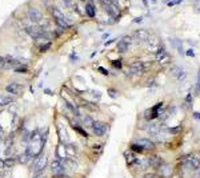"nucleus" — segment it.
<instances>
[{
	"mask_svg": "<svg viewBox=\"0 0 200 178\" xmlns=\"http://www.w3.org/2000/svg\"><path fill=\"white\" fill-rule=\"evenodd\" d=\"M115 40H116V39H112V40H109V41H105V44H104V45H105V46H108V45H111V44L113 43V41H115Z\"/></svg>",
	"mask_w": 200,
	"mask_h": 178,
	"instance_id": "nucleus-49",
	"label": "nucleus"
},
{
	"mask_svg": "<svg viewBox=\"0 0 200 178\" xmlns=\"http://www.w3.org/2000/svg\"><path fill=\"white\" fill-rule=\"evenodd\" d=\"M143 178H162L158 173H146Z\"/></svg>",
	"mask_w": 200,
	"mask_h": 178,
	"instance_id": "nucleus-36",
	"label": "nucleus"
},
{
	"mask_svg": "<svg viewBox=\"0 0 200 178\" xmlns=\"http://www.w3.org/2000/svg\"><path fill=\"white\" fill-rule=\"evenodd\" d=\"M13 72L17 74H28L30 73V68H28L26 64H20L16 68H13Z\"/></svg>",
	"mask_w": 200,
	"mask_h": 178,
	"instance_id": "nucleus-28",
	"label": "nucleus"
},
{
	"mask_svg": "<svg viewBox=\"0 0 200 178\" xmlns=\"http://www.w3.org/2000/svg\"><path fill=\"white\" fill-rule=\"evenodd\" d=\"M91 149H92V151L96 155H100L101 153H103L104 146H103V143H93L92 146H91Z\"/></svg>",
	"mask_w": 200,
	"mask_h": 178,
	"instance_id": "nucleus-30",
	"label": "nucleus"
},
{
	"mask_svg": "<svg viewBox=\"0 0 200 178\" xmlns=\"http://www.w3.org/2000/svg\"><path fill=\"white\" fill-rule=\"evenodd\" d=\"M187 54L191 56V57H193V56H195V52H193V49H188L187 50Z\"/></svg>",
	"mask_w": 200,
	"mask_h": 178,
	"instance_id": "nucleus-46",
	"label": "nucleus"
},
{
	"mask_svg": "<svg viewBox=\"0 0 200 178\" xmlns=\"http://www.w3.org/2000/svg\"><path fill=\"white\" fill-rule=\"evenodd\" d=\"M148 163H150V167H154V169H159V167L162 166L163 163H164V161H163V158L160 157V155L158 154H154V155H150L148 157Z\"/></svg>",
	"mask_w": 200,
	"mask_h": 178,
	"instance_id": "nucleus-15",
	"label": "nucleus"
},
{
	"mask_svg": "<svg viewBox=\"0 0 200 178\" xmlns=\"http://www.w3.org/2000/svg\"><path fill=\"white\" fill-rule=\"evenodd\" d=\"M130 45H131V37H123L121 40L117 41L116 49H117V52H120V53H124V52H127V50L130 49Z\"/></svg>",
	"mask_w": 200,
	"mask_h": 178,
	"instance_id": "nucleus-14",
	"label": "nucleus"
},
{
	"mask_svg": "<svg viewBox=\"0 0 200 178\" xmlns=\"http://www.w3.org/2000/svg\"><path fill=\"white\" fill-rule=\"evenodd\" d=\"M32 178H48L46 175V173H40V174H36V175H32Z\"/></svg>",
	"mask_w": 200,
	"mask_h": 178,
	"instance_id": "nucleus-44",
	"label": "nucleus"
},
{
	"mask_svg": "<svg viewBox=\"0 0 200 178\" xmlns=\"http://www.w3.org/2000/svg\"><path fill=\"white\" fill-rule=\"evenodd\" d=\"M5 133H4V129H3V126H1V125H0V141H1V142H3V139H4V137H5Z\"/></svg>",
	"mask_w": 200,
	"mask_h": 178,
	"instance_id": "nucleus-42",
	"label": "nucleus"
},
{
	"mask_svg": "<svg viewBox=\"0 0 200 178\" xmlns=\"http://www.w3.org/2000/svg\"><path fill=\"white\" fill-rule=\"evenodd\" d=\"M158 170H159V173H160L159 175H160L162 178H168V177H171V174H172V166H171V165H167L166 162L163 163Z\"/></svg>",
	"mask_w": 200,
	"mask_h": 178,
	"instance_id": "nucleus-20",
	"label": "nucleus"
},
{
	"mask_svg": "<svg viewBox=\"0 0 200 178\" xmlns=\"http://www.w3.org/2000/svg\"><path fill=\"white\" fill-rule=\"evenodd\" d=\"M171 43H172V45L176 48V50L179 52V53H183V45H181V41L177 39H172L171 40Z\"/></svg>",
	"mask_w": 200,
	"mask_h": 178,
	"instance_id": "nucleus-33",
	"label": "nucleus"
},
{
	"mask_svg": "<svg viewBox=\"0 0 200 178\" xmlns=\"http://www.w3.org/2000/svg\"><path fill=\"white\" fill-rule=\"evenodd\" d=\"M180 161H181V163L187 167V169H189V170H196L197 167L200 166V158L197 157V155H195V154L184 155Z\"/></svg>",
	"mask_w": 200,
	"mask_h": 178,
	"instance_id": "nucleus-3",
	"label": "nucleus"
},
{
	"mask_svg": "<svg viewBox=\"0 0 200 178\" xmlns=\"http://www.w3.org/2000/svg\"><path fill=\"white\" fill-rule=\"evenodd\" d=\"M1 170H5V167H4V159L0 158V171Z\"/></svg>",
	"mask_w": 200,
	"mask_h": 178,
	"instance_id": "nucleus-45",
	"label": "nucleus"
},
{
	"mask_svg": "<svg viewBox=\"0 0 200 178\" xmlns=\"http://www.w3.org/2000/svg\"><path fill=\"white\" fill-rule=\"evenodd\" d=\"M196 92H197V93L200 92V70H199V73H197V84H196Z\"/></svg>",
	"mask_w": 200,
	"mask_h": 178,
	"instance_id": "nucleus-43",
	"label": "nucleus"
},
{
	"mask_svg": "<svg viewBox=\"0 0 200 178\" xmlns=\"http://www.w3.org/2000/svg\"><path fill=\"white\" fill-rule=\"evenodd\" d=\"M64 1V4H66L68 8H72L73 7V0H63Z\"/></svg>",
	"mask_w": 200,
	"mask_h": 178,
	"instance_id": "nucleus-41",
	"label": "nucleus"
},
{
	"mask_svg": "<svg viewBox=\"0 0 200 178\" xmlns=\"http://www.w3.org/2000/svg\"><path fill=\"white\" fill-rule=\"evenodd\" d=\"M81 1H83V0H81Z\"/></svg>",
	"mask_w": 200,
	"mask_h": 178,
	"instance_id": "nucleus-55",
	"label": "nucleus"
},
{
	"mask_svg": "<svg viewBox=\"0 0 200 178\" xmlns=\"http://www.w3.org/2000/svg\"><path fill=\"white\" fill-rule=\"evenodd\" d=\"M124 158H126V162H127L128 166H138V163L140 159L136 157V153H134V151L131 150H127L124 151Z\"/></svg>",
	"mask_w": 200,
	"mask_h": 178,
	"instance_id": "nucleus-13",
	"label": "nucleus"
},
{
	"mask_svg": "<svg viewBox=\"0 0 200 178\" xmlns=\"http://www.w3.org/2000/svg\"><path fill=\"white\" fill-rule=\"evenodd\" d=\"M171 73H172V76H175L177 80H183V78L185 77L184 70L181 69L180 66H172V69H171Z\"/></svg>",
	"mask_w": 200,
	"mask_h": 178,
	"instance_id": "nucleus-25",
	"label": "nucleus"
},
{
	"mask_svg": "<svg viewBox=\"0 0 200 178\" xmlns=\"http://www.w3.org/2000/svg\"><path fill=\"white\" fill-rule=\"evenodd\" d=\"M163 106V102H158V104L155 105V106H152L151 109H148V110H146L144 112V117H146V120H154V118H156V117L160 114L159 113V110L162 109Z\"/></svg>",
	"mask_w": 200,
	"mask_h": 178,
	"instance_id": "nucleus-8",
	"label": "nucleus"
},
{
	"mask_svg": "<svg viewBox=\"0 0 200 178\" xmlns=\"http://www.w3.org/2000/svg\"><path fill=\"white\" fill-rule=\"evenodd\" d=\"M91 132L96 137H104L108 132V125L103 121H93L92 126H91Z\"/></svg>",
	"mask_w": 200,
	"mask_h": 178,
	"instance_id": "nucleus-4",
	"label": "nucleus"
},
{
	"mask_svg": "<svg viewBox=\"0 0 200 178\" xmlns=\"http://www.w3.org/2000/svg\"><path fill=\"white\" fill-rule=\"evenodd\" d=\"M55 158L59 159V161H64L67 158V153H66V146L64 143H60L56 147H55Z\"/></svg>",
	"mask_w": 200,
	"mask_h": 178,
	"instance_id": "nucleus-16",
	"label": "nucleus"
},
{
	"mask_svg": "<svg viewBox=\"0 0 200 178\" xmlns=\"http://www.w3.org/2000/svg\"><path fill=\"white\" fill-rule=\"evenodd\" d=\"M135 142L138 143V145H140L144 149V151H152L156 147L155 146V142L151 141L150 138H138V139H135Z\"/></svg>",
	"mask_w": 200,
	"mask_h": 178,
	"instance_id": "nucleus-10",
	"label": "nucleus"
},
{
	"mask_svg": "<svg viewBox=\"0 0 200 178\" xmlns=\"http://www.w3.org/2000/svg\"><path fill=\"white\" fill-rule=\"evenodd\" d=\"M193 117L197 118V120H200V112H195V113H193Z\"/></svg>",
	"mask_w": 200,
	"mask_h": 178,
	"instance_id": "nucleus-51",
	"label": "nucleus"
},
{
	"mask_svg": "<svg viewBox=\"0 0 200 178\" xmlns=\"http://www.w3.org/2000/svg\"><path fill=\"white\" fill-rule=\"evenodd\" d=\"M80 124H81V126H83V128H88V129H91V126H92V124H93V118L91 116H89V114H83V116H81V118L80 120Z\"/></svg>",
	"mask_w": 200,
	"mask_h": 178,
	"instance_id": "nucleus-23",
	"label": "nucleus"
},
{
	"mask_svg": "<svg viewBox=\"0 0 200 178\" xmlns=\"http://www.w3.org/2000/svg\"><path fill=\"white\" fill-rule=\"evenodd\" d=\"M130 150L134 151V153H136V154H138V153H144V149H143L140 145H138L136 142H132V143H131V146H130Z\"/></svg>",
	"mask_w": 200,
	"mask_h": 178,
	"instance_id": "nucleus-31",
	"label": "nucleus"
},
{
	"mask_svg": "<svg viewBox=\"0 0 200 178\" xmlns=\"http://www.w3.org/2000/svg\"><path fill=\"white\" fill-rule=\"evenodd\" d=\"M50 165V158H48V154L43 151L42 154H39L38 157H35L34 159L31 161V170L32 175H36V174H40V173H44L46 169Z\"/></svg>",
	"mask_w": 200,
	"mask_h": 178,
	"instance_id": "nucleus-1",
	"label": "nucleus"
},
{
	"mask_svg": "<svg viewBox=\"0 0 200 178\" xmlns=\"http://www.w3.org/2000/svg\"><path fill=\"white\" fill-rule=\"evenodd\" d=\"M0 146H1V141H0Z\"/></svg>",
	"mask_w": 200,
	"mask_h": 178,
	"instance_id": "nucleus-54",
	"label": "nucleus"
},
{
	"mask_svg": "<svg viewBox=\"0 0 200 178\" xmlns=\"http://www.w3.org/2000/svg\"><path fill=\"white\" fill-rule=\"evenodd\" d=\"M147 132L150 133L152 135H158L159 133L162 132V128H160V125L159 124H148L147 126Z\"/></svg>",
	"mask_w": 200,
	"mask_h": 178,
	"instance_id": "nucleus-26",
	"label": "nucleus"
},
{
	"mask_svg": "<svg viewBox=\"0 0 200 178\" xmlns=\"http://www.w3.org/2000/svg\"><path fill=\"white\" fill-rule=\"evenodd\" d=\"M191 101H192V94L188 93L187 97H185V106H187V108H191Z\"/></svg>",
	"mask_w": 200,
	"mask_h": 178,
	"instance_id": "nucleus-35",
	"label": "nucleus"
},
{
	"mask_svg": "<svg viewBox=\"0 0 200 178\" xmlns=\"http://www.w3.org/2000/svg\"><path fill=\"white\" fill-rule=\"evenodd\" d=\"M51 46H52V43H51V41L43 43L42 45L39 46V52H40V53H46V52H48V50L51 49Z\"/></svg>",
	"mask_w": 200,
	"mask_h": 178,
	"instance_id": "nucleus-32",
	"label": "nucleus"
},
{
	"mask_svg": "<svg viewBox=\"0 0 200 178\" xmlns=\"http://www.w3.org/2000/svg\"><path fill=\"white\" fill-rule=\"evenodd\" d=\"M44 93H47L48 96H54V93H52V90H51V89H44Z\"/></svg>",
	"mask_w": 200,
	"mask_h": 178,
	"instance_id": "nucleus-47",
	"label": "nucleus"
},
{
	"mask_svg": "<svg viewBox=\"0 0 200 178\" xmlns=\"http://www.w3.org/2000/svg\"><path fill=\"white\" fill-rule=\"evenodd\" d=\"M134 39L136 40V41H139V43H144V41H148L150 33H148V31H146V29H139V31H136L134 33Z\"/></svg>",
	"mask_w": 200,
	"mask_h": 178,
	"instance_id": "nucleus-17",
	"label": "nucleus"
},
{
	"mask_svg": "<svg viewBox=\"0 0 200 178\" xmlns=\"http://www.w3.org/2000/svg\"><path fill=\"white\" fill-rule=\"evenodd\" d=\"M50 170L52 173V175H60V174H64V173H68L67 171V167L64 166L63 161H59V159L54 158L52 161L50 162Z\"/></svg>",
	"mask_w": 200,
	"mask_h": 178,
	"instance_id": "nucleus-5",
	"label": "nucleus"
},
{
	"mask_svg": "<svg viewBox=\"0 0 200 178\" xmlns=\"http://www.w3.org/2000/svg\"><path fill=\"white\" fill-rule=\"evenodd\" d=\"M156 60L159 62H166L168 60V53H167V50L164 46H159L158 50H156Z\"/></svg>",
	"mask_w": 200,
	"mask_h": 178,
	"instance_id": "nucleus-22",
	"label": "nucleus"
},
{
	"mask_svg": "<svg viewBox=\"0 0 200 178\" xmlns=\"http://www.w3.org/2000/svg\"><path fill=\"white\" fill-rule=\"evenodd\" d=\"M181 130V126H177V128H173V129H168V132L171 134H177V133Z\"/></svg>",
	"mask_w": 200,
	"mask_h": 178,
	"instance_id": "nucleus-38",
	"label": "nucleus"
},
{
	"mask_svg": "<svg viewBox=\"0 0 200 178\" xmlns=\"http://www.w3.org/2000/svg\"><path fill=\"white\" fill-rule=\"evenodd\" d=\"M3 65H4V57L0 56V68H3Z\"/></svg>",
	"mask_w": 200,
	"mask_h": 178,
	"instance_id": "nucleus-50",
	"label": "nucleus"
},
{
	"mask_svg": "<svg viewBox=\"0 0 200 178\" xmlns=\"http://www.w3.org/2000/svg\"><path fill=\"white\" fill-rule=\"evenodd\" d=\"M16 101V97L11 96V94H0V108L8 106V105L13 104Z\"/></svg>",
	"mask_w": 200,
	"mask_h": 178,
	"instance_id": "nucleus-19",
	"label": "nucleus"
},
{
	"mask_svg": "<svg viewBox=\"0 0 200 178\" xmlns=\"http://www.w3.org/2000/svg\"><path fill=\"white\" fill-rule=\"evenodd\" d=\"M63 163H64V166L67 167V171H76L77 169H79V163H77V161L75 158L67 157V158L63 161Z\"/></svg>",
	"mask_w": 200,
	"mask_h": 178,
	"instance_id": "nucleus-18",
	"label": "nucleus"
},
{
	"mask_svg": "<svg viewBox=\"0 0 200 178\" xmlns=\"http://www.w3.org/2000/svg\"><path fill=\"white\" fill-rule=\"evenodd\" d=\"M23 90H24V86L21 85V84H19V82H9V84L5 86V92L13 97L20 96V94L23 93Z\"/></svg>",
	"mask_w": 200,
	"mask_h": 178,
	"instance_id": "nucleus-6",
	"label": "nucleus"
},
{
	"mask_svg": "<svg viewBox=\"0 0 200 178\" xmlns=\"http://www.w3.org/2000/svg\"><path fill=\"white\" fill-rule=\"evenodd\" d=\"M66 146V153H67V157L69 158H77V154H79V146H77V143L72 142V141H69L68 143L64 145Z\"/></svg>",
	"mask_w": 200,
	"mask_h": 178,
	"instance_id": "nucleus-9",
	"label": "nucleus"
},
{
	"mask_svg": "<svg viewBox=\"0 0 200 178\" xmlns=\"http://www.w3.org/2000/svg\"><path fill=\"white\" fill-rule=\"evenodd\" d=\"M107 93H108V96L112 97V98H117V96H119V92H117L116 89H113V88H108Z\"/></svg>",
	"mask_w": 200,
	"mask_h": 178,
	"instance_id": "nucleus-34",
	"label": "nucleus"
},
{
	"mask_svg": "<svg viewBox=\"0 0 200 178\" xmlns=\"http://www.w3.org/2000/svg\"><path fill=\"white\" fill-rule=\"evenodd\" d=\"M52 178H75V177L71 175L69 173H64V174H60V175H52Z\"/></svg>",
	"mask_w": 200,
	"mask_h": 178,
	"instance_id": "nucleus-37",
	"label": "nucleus"
},
{
	"mask_svg": "<svg viewBox=\"0 0 200 178\" xmlns=\"http://www.w3.org/2000/svg\"><path fill=\"white\" fill-rule=\"evenodd\" d=\"M196 178H200V166L196 169V175H195Z\"/></svg>",
	"mask_w": 200,
	"mask_h": 178,
	"instance_id": "nucleus-52",
	"label": "nucleus"
},
{
	"mask_svg": "<svg viewBox=\"0 0 200 178\" xmlns=\"http://www.w3.org/2000/svg\"><path fill=\"white\" fill-rule=\"evenodd\" d=\"M91 1H96V0H91Z\"/></svg>",
	"mask_w": 200,
	"mask_h": 178,
	"instance_id": "nucleus-53",
	"label": "nucleus"
},
{
	"mask_svg": "<svg viewBox=\"0 0 200 178\" xmlns=\"http://www.w3.org/2000/svg\"><path fill=\"white\" fill-rule=\"evenodd\" d=\"M112 65L115 66V68H117V69H120V68H121V61H120V60H113V61H112Z\"/></svg>",
	"mask_w": 200,
	"mask_h": 178,
	"instance_id": "nucleus-40",
	"label": "nucleus"
},
{
	"mask_svg": "<svg viewBox=\"0 0 200 178\" xmlns=\"http://www.w3.org/2000/svg\"><path fill=\"white\" fill-rule=\"evenodd\" d=\"M16 159H17V165H21V166H26V165H28V163H31V161H32L24 151L16 155Z\"/></svg>",
	"mask_w": 200,
	"mask_h": 178,
	"instance_id": "nucleus-24",
	"label": "nucleus"
},
{
	"mask_svg": "<svg viewBox=\"0 0 200 178\" xmlns=\"http://www.w3.org/2000/svg\"><path fill=\"white\" fill-rule=\"evenodd\" d=\"M71 60H72V62H76V60H77V56L76 54H71Z\"/></svg>",
	"mask_w": 200,
	"mask_h": 178,
	"instance_id": "nucleus-48",
	"label": "nucleus"
},
{
	"mask_svg": "<svg viewBox=\"0 0 200 178\" xmlns=\"http://www.w3.org/2000/svg\"><path fill=\"white\" fill-rule=\"evenodd\" d=\"M16 165H17L16 155H11V157H5L4 158V167H5V170H11Z\"/></svg>",
	"mask_w": 200,
	"mask_h": 178,
	"instance_id": "nucleus-21",
	"label": "nucleus"
},
{
	"mask_svg": "<svg viewBox=\"0 0 200 178\" xmlns=\"http://www.w3.org/2000/svg\"><path fill=\"white\" fill-rule=\"evenodd\" d=\"M56 130H58V134H59V142L60 143H68L69 139H68V133L66 130V126L62 124V122H59L56 125Z\"/></svg>",
	"mask_w": 200,
	"mask_h": 178,
	"instance_id": "nucleus-11",
	"label": "nucleus"
},
{
	"mask_svg": "<svg viewBox=\"0 0 200 178\" xmlns=\"http://www.w3.org/2000/svg\"><path fill=\"white\" fill-rule=\"evenodd\" d=\"M100 3H101L103 8L105 9V12L109 16H112V17H119L120 8H119V3L116 0H100Z\"/></svg>",
	"mask_w": 200,
	"mask_h": 178,
	"instance_id": "nucleus-2",
	"label": "nucleus"
},
{
	"mask_svg": "<svg viewBox=\"0 0 200 178\" xmlns=\"http://www.w3.org/2000/svg\"><path fill=\"white\" fill-rule=\"evenodd\" d=\"M84 11H85V13H87L88 17H95V15H96V8L93 7L92 3H87V4H85Z\"/></svg>",
	"mask_w": 200,
	"mask_h": 178,
	"instance_id": "nucleus-27",
	"label": "nucleus"
},
{
	"mask_svg": "<svg viewBox=\"0 0 200 178\" xmlns=\"http://www.w3.org/2000/svg\"><path fill=\"white\" fill-rule=\"evenodd\" d=\"M147 69V64L143 61H134L130 64V70L132 74H143Z\"/></svg>",
	"mask_w": 200,
	"mask_h": 178,
	"instance_id": "nucleus-7",
	"label": "nucleus"
},
{
	"mask_svg": "<svg viewBox=\"0 0 200 178\" xmlns=\"http://www.w3.org/2000/svg\"><path fill=\"white\" fill-rule=\"evenodd\" d=\"M48 137H50V130H48V129H46L44 132H40V145H42L43 147H46Z\"/></svg>",
	"mask_w": 200,
	"mask_h": 178,
	"instance_id": "nucleus-29",
	"label": "nucleus"
},
{
	"mask_svg": "<svg viewBox=\"0 0 200 178\" xmlns=\"http://www.w3.org/2000/svg\"><path fill=\"white\" fill-rule=\"evenodd\" d=\"M97 70H99L101 74H104V76H108V74H109L108 69H105V68H103V66H99V68H97Z\"/></svg>",
	"mask_w": 200,
	"mask_h": 178,
	"instance_id": "nucleus-39",
	"label": "nucleus"
},
{
	"mask_svg": "<svg viewBox=\"0 0 200 178\" xmlns=\"http://www.w3.org/2000/svg\"><path fill=\"white\" fill-rule=\"evenodd\" d=\"M27 15H28V19L31 20L32 23H40V21H42L43 20V13L40 11H39L38 8H30V9H28V12H27Z\"/></svg>",
	"mask_w": 200,
	"mask_h": 178,
	"instance_id": "nucleus-12",
	"label": "nucleus"
}]
</instances>
